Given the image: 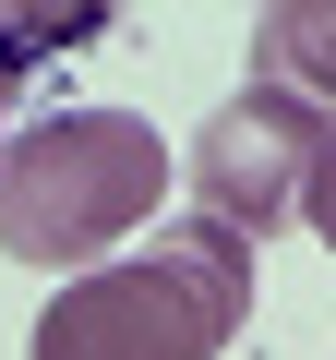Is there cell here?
I'll return each instance as SVG.
<instances>
[{
  "label": "cell",
  "mask_w": 336,
  "mask_h": 360,
  "mask_svg": "<svg viewBox=\"0 0 336 360\" xmlns=\"http://www.w3.org/2000/svg\"><path fill=\"white\" fill-rule=\"evenodd\" d=\"M252 240L181 217L108 264H84L72 288H49L25 360H228L252 324Z\"/></svg>",
  "instance_id": "cell-1"
},
{
  "label": "cell",
  "mask_w": 336,
  "mask_h": 360,
  "mask_svg": "<svg viewBox=\"0 0 336 360\" xmlns=\"http://www.w3.org/2000/svg\"><path fill=\"white\" fill-rule=\"evenodd\" d=\"M168 193V144L144 108H49L25 132H0V252L84 276L108 264Z\"/></svg>",
  "instance_id": "cell-2"
},
{
  "label": "cell",
  "mask_w": 336,
  "mask_h": 360,
  "mask_svg": "<svg viewBox=\"0 0 336 360\" xmlns=\"http://www.w3.org/2000/svg\"><path fill=\"white\" fill-rule=\"evenodd\" d=\"M312 156H324V108H300V96H276V84H240V96L193 132V156H181L193 217L264 252V229H288V217H300Z\"/></svg>",
  "instance_id": "cell-3"
},
{
  "label": "cell",
  "mask_w": 336,
  "mask_h": 360,
  "mask_svg": "<svg viewBox=\"0 0 336 360\" xmlns=\"http://www.w3.org/2000/svg\"><path fill=\"white\" fill-rule=\"evenodd\" d=\"M252 84L300 96L336 120V0H276V13H252Z\"/></svg>",
  "instance_id": "cell-4"
},
{
  "label": "cell",
  "mask_w": 336,
  "mask_h": 360,
  "mask_svg": "<svg viewBox=\"0 0 336 360\" xmlns=\"http://www.w3.org/2000/svg\"><path fill=\"white\" fill-rule=\"evenodd\" d=\"M96 37H108V13H0V108H13L49 60L96 49Z\"/></svg>",
  "instance_id": "cell-5"
},
{
  "label": "cell",
  "mask_w": 336,
  "mask_h": 360,
  "mask_svg": "<svg viewBox=\"0 0 336 360\" xmlns=\"http://www.w3.org/2000/svg\"><path fill=\"white\" fill-rule=\"evenodd\" d=\"M300 229L336 252V120H324V156H312V180H300Z\"/></svg>",
  "instance_id": "cell-6"
}]
</instances>
